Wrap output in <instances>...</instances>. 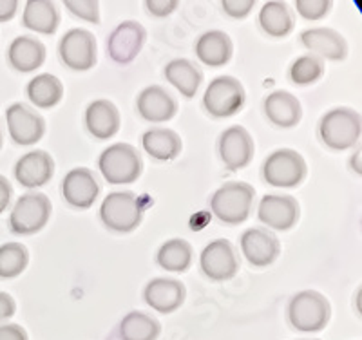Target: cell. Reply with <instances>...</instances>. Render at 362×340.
I'll use <instances>...</instances> for the list:
<instances>
[{"label":"cell","mask_w":362,"mask_h":340,"mask_svg":"<svg viewBox=\"0 0 362 340\" xmlns=\"http://www.w3.org/2000/svg\"><path fill=\"white\" fill-rule=\"evenodd\" d=\"M361 115L350 107H335L319 122V138L332 151L354 148L361 140Z\"/></svg>","instance_id":"6da1fadb"},{"label":"cell","mask_w":362,"mask_h":340,"mask_svg":"<svg viewBox=\"0 0 362 340\" xmlns=\"http://www.w3.org/2000/svg\"><path fill=\"white\" fill-rule=\"evenodd\" d=\"M255 190L245 181L221 184L210 199V210L225 225H241L248 219L254 206Z\"/></svg>","instance_id":"7a4b0ae2"},{"label":"cell","mask_w":362,"mask_h":340,"mask_svg":"<svg viewBox=\"0 0 362 340\" xmlns=\"http://www.w3.org/2000/svg\"><path fill=\"white\" fill-rule=\"evenodd\" d=\"M332 319V306L322 293L303 290L292 297L288 304V320L300 333H319Z\"/></svg>","instance_id":"3957f363"},{"label":"cell","mask_w":362,"mask_h":340,"mask_svg":"<svg viewBox=\"0 0 362 340\" xmlns=\"http://www.w3.org/2000/svg\"><path fill=\"white\" fill-rule=\"evenodd\" d=\"M98 168L109 184H131L144 170L140 152L129 143H112L100 154Z\"/></svg>","instance_id":"277c9868"},{"label":"cell","mask_w":362,"mask_h":340,"mask_svg":"<svg viewBox=\"0 0 362 340\" xmlns=\"http://www.w3.org/2000/svg\"><path fill=\"white\" fill-rule=\"evenodd\" d=\"M100 219L111 232L116 234H129L141 225L144 219V206L136 194L111 192L100 205Z\"/></svg>","instance_id":"5b68a950"},{"label":"cell","mask_w":362,"mask_h":340,"mask_svg":"<svg viewBox=\"0 0 362 340\" xmlns=\"http://www.w3.org/2000/svg\"><path fill=\"white\" fill-rule=\"evenodd\" d=\"M51 212H53V206L45 194H24L15 201L9 213V230L17 235L38 234L49 223Z\"/></svg>","instance_id":"8992f818"},{"label":"cell","mask_w":362,"mask_h":340,"mask_svg":"<svg viewBox=\"0 0 362 340\" xmlns=\"http://www.w3.org/2000/svg\"><path fill=\"white\" fill-rule=\"evenodd\" d=\"M247 102V93L234 76H218L203 93V107L212 118L225 119L238 115Z\"/></svg>","instance_id":"52a82bcc"},{"label":"cell","mask_w":362,"mask_h":340,"mask_svg":"<svg viewBox=\"0 0 362 340\" xmlns=\"http://www.w3.org/2000/svg\"><path fill=\"white\" fill-rule=\"evenodd\" d=\"M263 180L276 189H296L305 181L308 167L305 158L293 148H277L264 160Z\"/></svg>","instance_id":"ba28073f"},{"label":"cell","mask_w":362,"mask_h":340,"mask_svg":"<svg viewBox=\"0 0 362 340\" xmlns=\"http://www.w3.org/2000/svg\"><path fill=\"white\" fill-rule=\"evenodd\" d=\"M58 54L64 66L76 73L93 69L98 60L95 35L82 28L69 29L58 44Z\"/></svg>","instance_id":"9c48e42d"},{"label":"cell","mask_w":362,"mask_h":340,"mask_svg":"<svg viewBox=\"0 0 362 340\" xmlns=\"http://www.w3.org/2000/svg\"><path fill=\"white\" fill-rule=\"evenodd\" d=\"M199 268L210 281H230L239 270V257L234 245L228 239L209 242L199 255Z\"/></svg>","instance_id":"30bf717a"},{"label":"cell","mask_w":362,"mask_h":340,"mask_svg":"<svg viewBox=\"0 0 362 340\" xmlns=\"http://www.w3.org/2000/svg\"><path fill=\"white\" fill-rule=\"evenodd\" d=\"M6 123H8L9 138L13 143L21 147L35 145L44 138V118L24 103H13L6 109Z\"/></svg>","instance_id":"8fae6325"},{"label":"cell","mask_w":362,"mask_h":340,"mask_svg":"<svg viewBox=\"0 0 362 340\" xmlns=\"http://www.w3.org/2000/svg\"><path fill=\"white\" fill-rule=\"evenodd\" d=\"M147 33L145 28L136 20L119 22L107 38V53L116 64H131L144 49Z\"/></svg>","instance_id":"7c38bea8"},{"label":"cell","mask_w":362,"mask_h":340,"mask_svg":"<svg viewBox=\"0 0 362 340\" xmlns=\"http://www.w3.org/2000/svg\"><path fill=\"white\" fill-rule=\"evenodd\" d=\"M218 151L223 165L234 172V170H241V168L250 165L255 147L247 129L241 127V125H232V127L225 129L219 136Z\"/></svg>","instance_id":"4fadbf2b"},{"label":"cell","mask_w":362,"mask_h":340,"mask_svg":"<svg viewBox=\"0 0 362 340\" xmlns=\"http://www.w3.org/2000/svg\"><path fill=\"white\" fill-rule=\"evenodd\" d=\"M299 203L292 196L267 194L257 205V218L263 225L277 232H288L299 221Z\"/></svg>","instance_id":"5bb4252c"},{"label":"cell","mask_w":362,"mask_h":340,"mask_svg":"<svg viewBox=\"0 0 362 340\" xmlns=\"http://www.w3.org/2000/svg\"><path fill=\"white\" fill-rule=\"evenodd\" d=\"M62 196L67 205H71L73 209H90L100 196V183L95 172L86 167L71 168L64 176Z\"/></svg>","instance_id":"9a60e30c"},{"label":"cell","mask_w":362,"mask_h":340,"mask_svg":"<svg viewBox=\"0 0 362 340\" xmlns=\"http://www.w3.org/2000/svg\"><path fill=\"white\" fill-rule=\"evenodd\" d=\"M239 246L243 257L255 268L270 266L281 254L279 239L267 228H248L241 234Z\"/></svg>","instance_id":"2e32d148"},{"label":"cell","mask_w":362,"mask_h":340,"mask_svg":"<svg viewBox=\"0 0 362 340\" xmlns=\"http://www.w3.org/2000/svg\"><path fill=\"white\" fill-rule=\"evenodd\" d=\"M187 288L185 284L170 277H156L148 281L144 290V300L154 312L169 315L180 310L185 303Z\"/></svg>","instance_id":"e0dca14e"},{"label":"cell","mask_w":362,"mask_h":340,"mask_svg":"<svg viewBox=\"0 0 362 340\" xmlns=\"http://www.w3.org/2000/svg\"><path fill=\"white\" fill-rule=\"evenodd\" d=\"M299 38L310 54L321 58L322 61H342L348 57V44L344 37L332 28H308Z\"/></svg>","instance_id":"ac0fdd59"},{"label":"cell","mask_w":362,"mask_h":340,"mask_svg":"<svg viewBox=\"0 0 362 340\" xmlns=\"http://www.w3.org/2000/svg\"><path fill=\"white\" fill-rule=\"evenodd\" d=\"M15 180L24 189H40L51 181L54 174V161L45 151H31L15 163Z\"/></svg>","instance_id":"d6986e66"},{"label":"cell","mask_w":362,"mask_h":340,"mask_svg":"<svg viewBox=\"0 0 362 340\" xmlns=\"http://www.w3.org/2000/svg\"><path fill=\"white\" fill-rule=\"evenodd\" d=\"M136 111L144 119L151 123H165L176 116L177 103L160 86H147L136 100Z\"/></svg>","instance_id":"ffe728a7"},{"label":"cell","mask_w":362,"mask_h":340,"mask_svg":"<svg viewBox=\"0 0 362 340\" xmlns=\"http://www.w3.org/2000/svg\"><path fill=\"white\" fill-rule=\"evenodd\" d=\"M86 129L96 140H111L112 136L118 134L122 118H119L118 107L105 98L90 102L86 109Z\"/></svg>","instance_id":"44dd1931"},{"label":"cell","mask_w":362,"mask_h":340,"mask_svg":"<svg viewBox=\"0 0 362 340\" xmlns=\"http://www.w3.org/2000/svg\"><path fill=\"white\" fill-rule=\"evenodd\" d=\"M264 115L272 125L279 129H292L303 118V105L288 90H274L264 98Z\"/></svg>","instance_id":"7402d4cb"},{"label":"cell","mask_w":362,"mask_h":340,"mask_svg":"<svg viewBox=\"0 0 362 340\" xmlns=\"http://www.w3.org/2000/svg\"><path fill=\"white\" fill-rule=\"evenodd\" d=\"M196 57L202 64L209 67H223L230 61L234 45H232L230 37L225 31L219 29H210L198 38L194 45Z\"/></svg>","instance_id":"603a6c76"},{"label":"cell","mask_w":362,"mask_h":340,"mask_svg":"<svg viewBox=\"0 0 362 340\" xmlns=\"http://www.w3.org/2000/svg\"><path fill=\"white\" fill-rule=\"evenodd\" d=\"M8 61L17 73H33L44 66L45 45L33 37H17L9 44Z\"/></svg>","instance_id":"cb8c5ba5"},{"label":"cell","mask_w":362,"mask_h":340,"mask_svg":"<svg viewBox=\"0 0 362 340\" xmlns=\"http://www.w3.org/2000/svg\"><path fill=\"white\" fill-rule=\"evenodd\" d=\"M165 78L183 98H194L203 82V73L187 58H174L165 66Z\"/></svg>","instance_id":"d4e9b609"},{"label":"cell","mask_w":362,"mask_h":340,"mask_svg":"<svg viewBox=\"0 0 362 340\" xmlns=\"http://www.w3.org/2000/svg\"><path fill=\"white\" fill-rule=\"evenodd\" d=\"M22 24L33 33L54 35L60 24L57 4L51 0H28L22 11Z\"/></svg>","instance_id":"484cf974"},{"label":"cell","mask_w":362,"mask_h":340,"mask_svg":"<svg viewBox=\"0 0 362 340\" xmlns=\"http://www.w3.org/2000/svg\"><path fill=\"white\" fill-rule=\"evenodd\" d=\"M141 147L148 156L158 161H173L180 156L183 143L177 132L170 129L154 127L148 129L141 136Z\"/></svg>","instance_id":"4316f807"},{"label":"cell","mask_w":362,"mask_h":340,"mask_svg":"<svg viewBox=\"0 0 362 340\" xmlns=\"http://www.w3.org/2000/svg\"><path fill=\"white\" fill-rule=\"evenodd\" d=\"M259 28L272 38H284L292 33L293 15L290 8L281 0H270L261 6Z\"/></svg>","instance_id":"83f0119b"},{"label":"cell","mask_w":362,"mask_h":340,"mask_svg":"<svg viewBox=\"0 0 362 340\" xmlns=\"http://www.w3.org/2000/svg\"><path fill=\"white\" fill-rule=\"evenodd\" d=\"M28 100L38 109H53L64 98L62 82L51 73H40L29 80L25 87Z\"/></svg>","instance_id":"f1b7e54d"},{"label":"cell","mask_w":362,"mask_h":340,"mask_svg":"<svg viewBox=\"0 0 362 340\" xmlns=\"http://www.w3.org/2000/svg\"><path fill=\"white\" fill-rule=\"evenodd\" d=\"M156 261L165 271L181 274V271L189 270L192 264V246L185 239H169L160 246Z\"/></svg>","instance_id":"f546056e"},{"label":"cell","mask_w":362,"mask_h":340,"mask_svg":"<svg viewBox=\"0 0 362 340\" xmlns=\"http://www.w3.org/2000/svg\"><path fill=\"white\" fill-rule=\"evenodd\" d=\"M118 332L122 340H158L161 326L147 313L131 312L122 319Z\"/></svg>","instance_id":"4dcf8cb0"},{"label":"cell","mask_w":362,"mask_h":340,"mask_svg":"<svg viewBox=\"0 0 362 340\" xmlns=\"http://www.w3.org/2000/svg\"><path fill=\"white\" fill-rule=\"evenodd\" d=\"M29 264V252L21 242L0 245V279H15Z\"/></svg>","instance_id":"1f68e13d"},{"label":"cell","mask_w":362,"mask_h":340,"mask_svg":"<svg viewBox=\"0 0 362 340\" xmlns=\"http://www.w3.org/2000/svg\"><path fill=\"white\" fill-rule=\"evenodd\" d=\"M322 74H325V61L310 53L296 58L292 66H290V80L300 87L319 82L322 78Z\"/></svg>","instance_id":"d6a6232c"},{"label":"cell","mask_w":362,"mask_h":340,"mask_svg":"<svg viewBox=\"0 0 362 340\" xmlns=\"http://www.w3.org/2000/svg\"><path fill=\"white\" fill-rule=\"evenodd\" d=\"M334 4L329 0H296V9L305 20H321L328 17Z\"/></svg>","instance_id":"836d02e7"},{"label":"cell","mask_w":362,"mask_h":340,"mask_svg":"<svg viewBox=\"0 0 362 340\" xmlns=\"http://www.w3.org/2000/svg\"><path fill=\"white\" fill-rule=\"evenodd\" d=\"M66 9L74 18H80L89 24L100 22V4L96 0H67Z\"/></svg>","instance_id":"e575fe53"},{"label":"cell","mask_w":362,"mask_h":340,"mask_svg":"<svg viewBox=\"0 0 362 340\" xmlns=\"http://www.w3.org/2000/svg\"><path fill=\"white\" fill-rule=\"evenodd\" d=\"M254 8V0H223L221 2L223 13H225L226 17L235 18V20L247 18Z\"/></svg>","instance_id":"d590c367"},{"label":"cell","mask_w":362,"mask_h":340,"mask_svg":"<svg viewBox=\"0 0 362 340\" xmlns=\"http://www.w3.org/2000/svg\"><path fill=\"white\" fill-rule=\"evenodd\" d=\"M177 6H180L177 0H147V2H145L147 11L156 18L170 17V15L177 9Z\"/></svg>","instance_id":"8d00e7d4"},{"label":"cell","mask_w":362,"mask_h":340,"mask_svg":"<svg viewBox=\"0 0 362 340\" xmlns=\"http://www.w3.org/2000/svg\"><path fill=\"white\" fill-rule=\"evenodd\" d=\"M0 340H29V336L21 324L6 322L0 324Z\"/></svg>","instance_id":"74e56055"},{"label":"cell","mask_w":362,"mask_h":340,"mask_svg":"<svg viewBox=\"0 0 362 340\" xmlns=\"http://www.w3.org/2000/svg\"><path fill=\"white\" fill-rule=\"evenodd\" d=\"M17 312V303L9 293L0 291V324H6V320L11 319Z\"/></svg>","instance_id":"f35d334b"},{"label":"cell","mask_w":362,"mask_h":340,"mask_svg":"<svg viewBox=\"0 0 362 340\" xmlns=\"http://www.w3.org/2000/svg\"><path fill=\"white\" fill-rule=\"evenodd\" d=\"M13 197V187L8 181V177L0 174V213H4L8 210L9 203Z\"/></svg>","instance_id":"ab89813d"},{"label":"cell","mask_w":362,"mask_h":340,"mask_svg":"<svg viewBox=\"0 0 362 340\" xmlns=\"http://www.w3.org/2000/svg\"><path fill=\"white\" fill-rule=\"evenodd\" d=\"M18 6H21L18 0H0V22L13 20L18 11Z\"/></svg>","instance_id":"60d3db41"},{"label":"cell","mask_w":362,"mask_h":340,"mask_svg":"<svg viewBox=\"0 0 362 340\" xmlns=\"http://www.w3.org/2000/svg\"><path fill=\"white\" fill-rule=\"evenodd\" d=\"M351 167H355V174H361V151H357L351 156Z\"/></svg>","instance_id":"b9f144b4"},{"label":"cell","mask_w":362,"mask_h":340,"mask_svg":"<svg viewBox=\"0 0 362 340\" xmlns=\"http://www.w3.org/2000/svg\"><path fill=\"white\" fill-rule=\"evenodd\" d=\"M0 148H2V127H0Z\"/></svg>","instance_id":"7bdbcfd3"},{"label":"cell","mask_w":362,"mask_h":340,"mask_svg":"<svg viewBox=\"0 0 362 340\" xmlns=\"http://www.w3.org/2000/svg\"><path fill=\"white\" fill-rule=\"evenodd\" d=\"M303 340H317V339H303Z\"/></svg>","instance_id":"ee69618b"}]
</instances>
